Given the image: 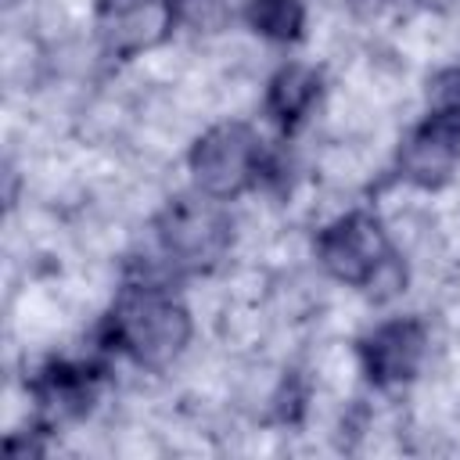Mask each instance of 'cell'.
<instances>
[{
	"mask_svg": "<svg viewBox=\"0 0 460 460\" xmlns=\"http://www.w3.org/2000/svg\"><path fill=\"white\" fill-rule=\"evenodd\" d=\"M190 338V316L158 288H126L111 313V341L144 367H165Z\"/></svg>",
	"mask_w": 460,
	"mask_h": 460,
	"instance_id": "6da1fadb",
	"label": "cell"
},
{
	"mask_svg": "<svg viewBox=\"0 0 460 460\" xmlns=\"http://www.w3.org/2000/svg\"><path fill=\"white\" fill-rule=\"evenodd\" d=\"M158 237L165 255L183 270L216 262L230 244V216L212 194H180L158 216Z\"/></svg>",
	"mask_w": 460,
	"mask_h": 460,
	"instance_id": "7a4b0ae2",
	"label": "cell"
},
{
	"mask_svg": "<svg viewBox=\"0 0 460 460\" xmlns=\"http://www.w3.org/2000/svg\"><path fill=\"white\" fill-rule=\"evenodd\" d=\"M190 172H194L198 187L219 201L248 190L262 172L259 137L244 122L212 126L190 151Z\"/></svg>",
	"mask_w": 460,
	"mask_h": 460,
	"instance_id": "3957f363",
	"label": "cell"
},
{
	"mask_svg": "<svg viewBox=\"0 0 460 460\" xmlns=\"http://www.w3.org/2000/svg\"><path fill=\"white\" fill-rule=\"evenodd\" d=\"M316 255L334 280L367 288L377 277V270L392 259V248L381 223L370 212H349L320 234Z\"/></svg>",
	"mask_w": 460,
	"mask_h": 460,
	"instance_id": "277c9868",
	"label": "cell"
},
{
	"mask_svg": "<svg viewBox=\"0 0 460 460\" xmlns=\"http://www.w3.org/2000/svg\"><path fill=\"white\" fill-rule=\"evenodd\" d=\"M176 25L172 0H104L101 40L115 58H133L158 47Z\"/></svg>",
	"mask_w": 460,
	"mask_h": 460,
	"instance_id": "5b68a950",
	"label": "cell"
},
{
	"mask_svg": "<svg viewBox=\"0 0 460 460\" xmlns=\"http://www.w3.org/2000/svg\"><path fill=\"white\" fill-rule=\"evenodd\" d=\"M424 327L417 320H392L377 327L363 345V370L374 385H402L417 374L424 359Z\"/></svg>",
	"mask_w": 460,
	"mask_h": 460,
	"instance_id": "8992f818",
	"label": "cell"
},
{
	"mask_svg": "<svg viewBox=\"0 0 460 460\" xmlns=\"http://www.w3.org/2000/svg\"><path fill=\"white\" fill-rule=\"evenodd\" d=\"M456 158H460V126L428 115V122L406 137L399 151V169L417 187H438L449 180Z\"/></svg>",
	"mask_w": 460,
	"mask_h": 460,
	"instance_id": "52a82bcc",
	"label": "cell"
},
{
	"mask_svg": "<svg viewBox=\"0 0 460 460\" xmlns=\"http://www.w3.org/2000/svg\"><path fill=\"white\" fill-rule=\"evenodd\" d=\"M36 395H40V406L54 417L83 413L93 399V370L58 363L36 381Z\"/></svg>",
	"mask_w": 460,
	"mask_h": 460,
	"instance_id": "ba28073f",
	"label": "cell"
},
{
	"mask_svg": "<svg viewBox=\"0 0 460 460\" xmlns=\"http://www.w3.org/2000/svg\"><path fill=\"white\" fill-rule=\"evenodd\" d=\"M320 93V75L309 65H284L270 83V111L280 126H295Z\"/></svg>",
	"mask_w": 460,
	"mask_h": 460,
	"instance_id": "9c48e42d",
	"label": "cell"
},
{
	"mask_svg": "<svg viewBox=\"0 0 460 460\" xmlns=\"http://www.w3.org/2000/svg\"><path fill=\"white\" fill-rule=\"evenodd\" d=\"M244 18L259 36L288 43V40H298L305 25V7L302 0H248Z\"/></svg>",
	"mask_w": 460,
	"mask_h": 460,
	"instance_id": "30bf717a",
	"label": "cell"
},
{
	"mask_svg": "<svg viewBox=\"0 0 460 460\" xmlns=\"http://www.w3.org/2000/svg\"><path fill=\"white\" fill-rule=\"evenodd\" d=\"M172 4H176V25H187L194 32H219L230 22L223 0H172Z\"/></svg>",
	"mask_w": 460,
	"mask_h": 460,
	"instance_id": "8fae6325",
	"label": "cell"
},
{
	"mask_svg": "<svg viewBox=\"0 0 460 460\" xmlns=\"http://www.w3.org/2000/svg\"><path fill=\"white\" fill-rule=\"evenodd\" d=\"M428 108H431V115L460 126V68H446L435 75V83L428 90Z\"/></svg>",
	"mask_w": 460,
	"mask_h": 460,
	"instance_id": "7c38bea8",
	"label": "cell"
}]
</instances>
